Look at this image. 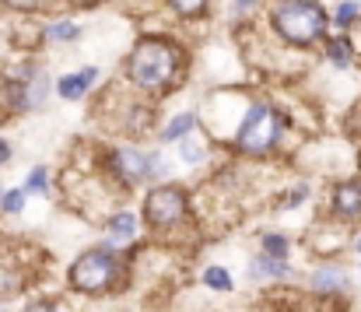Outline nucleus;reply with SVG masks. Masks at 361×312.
Listing matches in <instances>:
<instances>
[{
  "label": "nucleus",
  "mask_w": 361,
  "mask_h": 312,
  "mask_svg": "<svg viewBox=\"0 0 361 312\" xmlns=\"http://www.w3.org/2000/svg\"><path fill=\"white\" fill-rule=\"evenodd\" d=\"M186 67L190 53L179 39L147 32L123 56V81L147 99H165L186 81Z\"/></svg>",
  "instance_id": "nucleus-1"
},
{
  "label": "nucleus",
  "mask_w": 361,
  "mask_h": 312,
  "mask_svg": "<svg viewBox=\"0 0 361 312\" xmlns=\"http://www.w3.org/2000/svg\"><path fill=\"white\" fill-rule=\"evenodd\" d=\"M267 28L291 49H316L330 32V11L323 0H270Z\"/></svg>",
  "instance_id": "nucleus-2"
},
{
  "label": "nucleus",
  "mask_w": 361,
  "mask_h": 312,
  "mask_svg": "<svg viewBox=\"0 0 361 312\" xmlns=\"http://www.w3.org/2000/svg\"><path fill=\"white\" fill-rule=\"evenodd\" d=\"M284 133H288V116L281 112V105L270 99H252L232 130V148L245 158H267L270 151L281 148Z\"/></svg>",
  "instance_id": "nucleus-3"
},
{
  "label": "nucleus",
  "mask_w": 361,
  "mask_h": 312,
  "mask_svg": "<svg viewBox=\"0 0 361 312\" xmlns=\"http://www.w3.org/2000/svg\"><path fill=\"white\" fill-rule=\"evenodd\" d=\"M123 277H126V260H123L120 246L113 242H99L78 253L67 267V284L78 295H109L123 284Z\"/></svg>",
  "instance_id": "nucleus-4"
},
{
  "label": "nucleus",
  "mask_w": 361,
  "mask_h": 312,
  "mask_svg": "<svg viewBox=\"0 0 361 312\" xmlns=\"http://www.w3.org/2000/svg\"><path fill=\"white\" fill-rule=\"evenodd\" d=\"M53 95V78L49 71L28 56L21 64H14L7 74H0V112L4 116H28L46 109Z\"/></svg>",
  "instance_id": "nucleus-5"
},
{
  "label": "nucleus",
  "mask_w": 361,
  "mask_h": 312,
  "mask_svg": "<svg viewBox=\"0 0 361 312\" xmlns=\"http://www.w3.org/2000/svg\"><path fill=\"white\" fill-rule=\"evenodd\" d=\"M190 190L179 186V183H154L140 204V221L151 228V232H172V228H183L190 221Z\"/></svg>",
  "instance_id": "nucleus-6"
},
{
  "label": "nucleus",
  "mask_w": 361,
  "mask_h": 312,
  "mask_svg": "<svg viewBox=\"0 0 361 312\" xmlns=\"http://www.w3.org/2000/svg\"><path fill=\"white\" fill-rule=\"evenodd\" d=\"M102 172L120 186V190H137L144 183H151V151H144L140 144H113L99 155Z\"/></svg>",
  "instance_id": "nucleus-7"
},
{
  "label": "nucleus",
  "mask_w": 361,
  "mask_h": 312,
  "mask_svg": "<svg viewBox=\"0 0 361 312\" xmlns=\"http://www.w3.org/2000/svg\"><path fill=\"white\" fill-rule=\"evenodd\" d=\"M99 78H102V71H99L95 64H85V67H78V71H67V74L53 78V92H56L63 102H81V99H88V92L99 85Z\"/></svg>",
  "instance_id": "nucleus-8"
},
{
  "label": "nucleus",
  "mask_w": 361,
  "mask_h": 312,
  "mask_svg": "<svg viewBox=\"0 0 361 312\" xmlns=\"http://www.w3.org/2000/svg\"><path fill=\"white\" fill-rule=\"evenodd\" d=\"M309 292L326 299V302L330 299H344L351 292V274L344 267H337V263H323V267H316L309 274Z\"/></svg>",
  "instance_id": "nucleus-9"
},
{
  "label": "nucleus",
  "mask_w": 361,
  "mask_h": 312,
  "mask_svg": "<svg viewBox=\"0 0 361 312\" xmlns=\"http://www.w3.org/2000/svg\"><path fill=\"white\" fill-rule=\"evenodd\" d=\"M316 49H319L323 60H326L330 67H337V71H351V67L358 64V46H355L351 32H334V28H330Z\"/></svg>",
  "instance_id": "nucleus-10"
},
{
  "label": "nucleus",
  "mask_w": 361,
  "mask_h": 312,
  "mask_svg": "<svg viewBox=\"0 0 361 312\" xmlns=\"http://www.w3.org/2000/svg\"><path fill=\"white\" fill-rule=\"evenodd\" d=\"M330 214H334V221H344V224L361 221V179H344L334 186Z\"/></svg>",
  "instance_id": "nucleus-11"
},
{
  "label": "nucleus",
  "mask_w": 361,
  "mask_h": 312,
  "mask_svg": "<svg viewBox=\"0 0 361 312\" xmlns=\"http://www.w3.org/2000/svg\"><path fill=\"white\" fill-rule=\"evenodd\" d=\"M81 35H85V25L78 18H67V14L63 18H49V21L39 25V39L49 42V46H74Z\"/></svg>",
  "instance_id": "nucleus-12"
},
{
  "label": "nucleus",
  "mask_w": 361,
  "mask_h": 312,
  "mask_svg": "<svg viewBox=\"0 0 361 312\" xmlns=\"http://www.w3.org/2000/svg\"><path fill=\"white\" fill-rule=\"evenodd\" d=\"M197 126H200V112H197V109H183V112H176L172 119H165V126L158 130V140H161V144H179L183 137L197 133Z\"/></svg>",
  "instance_id": "nucleus-13"
},
{
  "label": "nucleus",
  "mask_w": 361,
  "mask_h": 312,
  "mask_svg": "<svg viewBox=\"0 0 361 312\" xmlns=\"http://www.w3.org/2000/svg\"><path fill=\"white\" fill-rule=\"evenodd\" d=\"M291 274V263L281 256H267V253H252L249 256V277L252 281H284Z\"/></svg>",
  "instance_id": "nucleus-14"
},
{
  "label": "nucleus",
  "mask_w": 361,
  "mask_h": 312,
  "mask_svg": "<svg viewBox=\"0 0 361 312\" xmlns=\"http://www.w3.org/2000/svg\"><path fill=\"white\" fill-rule=\"evenodd\" d=\"M137 228H140V214H133V210H113L109 217H106V242H113V246H120V242H133L137 239Z\"/></svg>",
  "instance_id": "nucleus-15"
},
{
  "label": "nucleus",
  "mask_w": 361,
  "mask_h": 312,
  "mask_svg": "<svg viewBox=\"0 0 361 312\" xmlns=\"http://www.w3.org/2000/svg\"><path fill=\"white\" fill-rule=\"evenodd\" d=\"M179 21H207L214 0H161Z\"/></svg>",
  "instance_id": "nucleus-16"
},
{
  "label": "nucleus",
  "mask_w": 361,
  "mask_h": 312,
  "mask_svg": "<svg viewBox=\"0 0 361 312\" xmlns=\"http://www.w3.org/2000/svg\"><path fill=\"white\" fill-rule=\"evenodd\" d=\"M361 18V0H337L330 7V28L334 32H351Z\"/></svg>",
  "instance_id": "nucleus-17"
},
{
  "label": "nucleus",
  "mask_w": 361,
  "mask_h": 312,
  "mask_svg": "<svg viewBox=\"0 0 361 312\" xmlns=\"http://www.w3.org/2000/svg\"><path fill=\"white\" fill-rule=\"evenodd\" d=\"M200 281H204V288H207V292H218V295H232V292H235V281H232L228 267H221V263L204 267Z\"/></svg>",
  "instance_id": "nucleus-18"
},
{
  "label": "nucleus",
  "mask_w": 361,
  "mask_h": 312,
  "mask_svg": "<svg viewBox=\"0 0 361 312\" xmlns=\"http://www.w3.org/2000/svg\"><path fill=\"white\" fill-rule=\"evenodd\" d=\"M291 239L284 235V232H263L259 235V253H267V256H281V260H288L291 256Z\"/></svg>",
  "instance_id": "nucleus-19"
},
{
  "label": "nucleus",
  "mask_w": 361,
  "mask_h": 312,
  "mask_svg": "<svg viewBox=\"0 0 361 312\" xmlns=\"http://www.w3.org/2000/svg\"><path fill=\"white\" fill-rule=\"evenodd\" d=\"M21 186H25V193H28V197H46V193H49V186H53V176H49V169H46V165H35V169L25 176V183H21Z\"/></svg>",
  "instance_id": "nucleus-20"
},
{
  "label": "nucleus",
  "mask_w": 361,
  "mask_h": 312,
  "mask_svg": "<svg viewBox=\"0 0 361 312\" xmlns=\"http://www.w3.org/2000/svg\"><path fill=\"white\" fill-rule=\"evenodd\" d=\"M312 197V186L309 183H298V186H288L277 200H274V210H295V208H302L305 200Z\"/></svg>",
  "instance_id": "nucleus-21"
},
{
  "label": "nucleus",
  "mask_w": 361,
  "mask_h": 312,
  "mask_svg": "<svg viewBox=\"0 0 361 312\" xmlns=\"http://www.w3.org/2000/svg\"><path fill=\"white\" fill-rule=\"evenodd\" d=\"M179 158H183L186 165H204V162H207V148L197 140V133H190V137L179 140Z\"/></svg>",
  "instance_id": "nucleus-22"
},
{
  "label": "nucleus",
  "mask_w": 361,
  "mask_h": 312,
  "mask_svg": "<svg viewBox=\"0 0 361 312\" xmlns=\"http://www.w3.org/2000/svg\"><path fill=\"white\" fill-rule=\"evenodd\" d=\"M0 7L11 14H46L53 0H0Z\"/></svg>",
  "instance_id": "nucleus-23"
},
{
  "label": "nucleus",
  "mask_w": 361,
  "mask_h": 312,
  "mask_svg": "<svg viewBox=\"0 0 361 312\" xmlns=\"http://www.w3.org/2000/svg\"><path fill=\"white\" fill-rule=\"evenodd\" d=\"M25 200H28V193H25V186H14V190H4V193H0V210H4L7 217H14V214H21V210H25Z\"/></svg>",
  "instance_id": "nucleus-24"
},
{
  "label": "nucleus",
  "mask_w": 361,
  "mask_h": 312,
  "mask_svg": "<svg viewBox=\"0 0 361 312\" xmlns=\"http://www.w3.org/2000/svg\"><path fill=\"white\" fill-rule=\"evenodd\" d=\"M263 4H267V0H228V14H232V21H245V18H252Z\"/></svg>",
  "instance_id": "nucleus-25"
},
{
  "label": "nucleus",
  "mask_w": 361,
  "mask_h": 312,
  "mask_svg": "<svg viewBox=\"0 0 361 312\" xmlns=\"http://www.w3.org/2000/svg\"><path fill=\"white\" fill-rule=\"evenodd\" d=\"M21 312H60V306L49 302V299H35V302H28Z\"/></svg>",
  "instance_id": "nucleus-26"
},
{
  "label": "nucleus",
  "mask_w": 361,
  "mask_h": 312,
  "mask_svg": "<svg viewBox=\"0 0 361 312\" xmlns=\"http://www.w3.org/2000/svg\"><path fill=\"white\" fill-rule=\"evenodd\" d=\"M71 11H95V7H102V4H109V0H63Z\"/></svg>",
  "instance_id": "nucleus-27"
},
{
  "label": "nucleus",
  "mask_w": 361,
  "mask_h": 312,
  "mask_svg": "<svg viewBox=\"0 0 361 312\" xmlns=\"http://www.w3.org/2000/svg\"><path fill=\"white\" fill-rule=\"evenodd\" d=\"M11 155H14V148H11V144H7V140L0 137V169H4V165L11 162Z\"/></svg>",
  "instance_id": "nucleus-28"
},
{
  "label": "nucleus",
  "mask_w": 361,
  "mask_h": 312,
  "mask_svg": "<svg viewBox=\"0 0 361 312\" xmlns=\"http://www.w3.org/2000/svg\"><path fill=\"white\" fill-rule=\"evenodd\" d=\"M355 28H358V32H361V18H358V25H355Z\"/></svg>",
  "instance_id": "nucleus-29"
},
{
  "label": "nucleus",
  "mask_w": 361,
  "mask_h": 312,
  "mask_svg": "<svg viewBox=\"0 0 361 312\" xmlns=\"http://www.w3.org/2000/svg\"><path fill=\"white\" fill-rule=\"evenodd\" d=\"M358 260H361V256H358ZM358 274H361V263H358Z\"/></svg>",
  "instance_id": "nucleus-30"
},
{
  "label": "nucleus",
  "mask_w": 361,
  "mask_h": 312,
  "mask_svg": "<svg viewBox=\"0 0 361 312\" xmlns=\"http://www.w3.org/2000/svg\"><path fill=\"white\" fill-rule=\"evenodd\" d=\"M0 312H4V302H0Z\"/></svg>",
  "instance_id": "nucleus-31"
},
{
  "label": "nucleus",
  "mask_w": 361,
  "mask_h": 312,
  "mask_svg": "<svg viewBox=\"0 0 361 312\" xmlns=\"http://www.w3.org/2000/svg\"><path fill=\"white\" fill-rule=\"evenodd\" d=\"M0 193H4V190H0Z\"/></svg>",
  "instance_id": "nucleus-32"
}]
</instances>
